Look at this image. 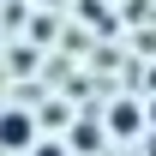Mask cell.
Segmentation results:
<instances>
[{
  "mask_svg": "<svg viewBox=\"0 0 156 156\" xmlns=\"http://www.w3.org/2000/svg\"><path fill=\"white\" fill-rule=\"evenodd\" d=\"M0 144H6V150H30V144H36V120L24 114V108H6V114H0Z\"/></svg>",
  "mask_w": 156,
  "mask_h": 156,
  "instance_id": "6da1fadb",
  "label": "cell"
},
{
  "mask_svg": "<svg viewBox=\"0 0 156 156\" xmlns=\"http://www.w3.org/2000/svg\"><path fill=\"white\" fill-rule=\"evenodd\" d=\"M108 126H114V132H138V108H132V102H120V108H114V120H108Z\"/></svg>",
  "mask_w": 156,
  "mask_h": 156,
  "instance_id": "7a4b0ae2",
  "label": "cell"
},
{
  "mask_svg": "<svg viewBox=\"0 0 156 156\" xmlns=\"http://www.w3.org/2000/svg\"><path fill=\"white\" fill-rule=\"evenodd\" d=\"M30 156H66V150H60V144H36Z\"/></svg>",
  "mask_w": 156,
  "mask_h": 156,
  "instance_id": "3957f363",
  "label": "cell"
}]
</instances>
